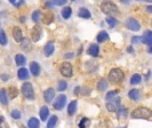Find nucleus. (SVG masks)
Listing matches in <instances>:
<instances>
[{"mask_svg": "<svg viewBox=\"0 0 152 128\" xmlns=\"http://www.w3.org/2000/svg\"><path fill=\"white\" fill-rule=\"evenodd\" d=\"M0 44L1 45L7 44V36H5V32L3 29H0Z\"/></svg>", "mask_w": 152, "mask_h": 128, "instance_id": "nucleus-34", "label": "nucleus"}, {"mask_svg": "<svg viewBox=\"0 0 152 128\" xmlns=\"http://www.w3.org/2000/svg\"><path fill=\"white\" fill-rule=\"evenodd\" d=\"M42 11H35L34 13H32V20L35 21V23H39L40 20H42Z\"/></svg>", "mask_w": 152, "mask_h": 128, "instance_id": "nucleus-28", "label": "nucleus"}, {"mask_svg": "<svg viewBox=\"0 0 152 128\" xmlns=\"http://www.w3.org/2000/svg\"><path fill=\"white\" fill-rule=\"evenodd\" d=\"M89 126V119L88 118H83L79 121V128H87Z\"/></svg>", "mask_w": 152, "mask_h": 128, "instance_id": "nucleus-30", "label": "nucleus"}, {"mask_svg": "<svg viewBox=\"0 0 152 128\" xmlns=\"http://www.w3.org/2000/svg\"><path fill=\"white\" fill-rule=\"evenodd\" d=\"M152 118V110L147 107H137L136 110L132 111V119H151Z\"/></svg>", "mask_w": 152, "mask_h": 128, "instance_id": "nucleus-1", "label": "nucleus"}, {"mask_svg": "<svg viewBox=\"0 0 152 128\" xmlns=\"http://www.w3.org/2000/svg\"><path fill=\"white\" fill-rule=\"evenodd\" d=\"M140 96H142V92H140L139 89H131V91L128 92V97H129L131 100H134V102L139 100Z\"/></svg>", "mask_w": 152, "mask_h": 128, "instance_id": "nucleus-15", "label": "nucleus"}, {"mask_svg": "<svg viewBox=\"0 0 152 128\" xmlns=\"http://www.w3.org/2000/svg\"><path fill=\"white\" fill-rule=\"evenodd\" d=\"M127 51H128L129 53H134V48H132V47H128V48H127Z\"/></svg>", "mask_w": 152, "mask_h": 128, "instance_id": "nucleus-44", "label": "nucleus"}, {"mask_svg": "<svg viewBox=\"0 0 152 128\" xmlns=\"http://www.w3.org/2000/svg\"><path fill=\"white\" fill-rule=\"evenodd\" d=\"M79 18L89 19V18H91V12H89L87 8H80V10H79Z\"/></svg>", "mask_w": 152, "mask_h": 128, "instance_id": "nucleus-21", "label": "nucleus"}, {"mask_svg": "<svg viewBox=\"0 0 152 128\" xmlns=\"http://www.w3.org/2000/svg\"><path fill=\"white\" fill-rule=\"evenodd\" d=\"M40 127V123L36 118H31L28 120V128H39Z\"/></svg>", "mask_w": 152, "mask_h": 128, "instance_id": "nucleus-25", "label": "nucleus"}, {"mask_svg": "<svg viewBox=\"0 0 152 128\" xmlns=\"http://www.w3.org/2000/svg\"><path fill=\"white\" fill-rule=\"evenodd\" d=\"M97 89H99V91H105V89H107V81L102 79V80L97 83Z\"/></svg>", "mask_w": 152, "mask_h": 128, "instance_id": "nucleus-31", "label": "nucleus"}, {"mask_svg": "<svg viewBox=\"0 0 152 128\" xmlns=\"http://www.w3.org/2000/svg\"><path fill=\"white\" fill-rule=\"evenodd\" d=\"M53 51H55V44H53V42H48L47 44L44 45V55L47 56H51L53 53Z\"/></svg>", "mask_w": 152, "mask_h": 128, "instance_id": "nucleus-13", "label": "nucleus"}, {"mask_svg": "<svg viewBox=\"0 0 152 128\" xmlns=\"http://www.w3.org/2000/svg\"><path fill=\"white\" fill-rule=\"evenodd\" d=\"M11 118L16 119V120H18V119H20V118H21V113H20V111H19V110H13L12 112H11Z\"/></svg>", "mask_w": 152, "mask_h": 128, "instance_id": "nucleus-37", "label": "nucleus"}, {"mask_svg": "<svg viewBox=\"0 0 152 128\" xmlns=\"http://www.w3.org/2000/svg\"><path fill=\"white\" fill-rule=\"evenodd\" d=\"M100 8H102V11L104 13H107V15H116V13L119 12V8L118 5L115 4V3L110 1V0H105V1L102 3V5H100Z\"/></svg>", "mask_w": 152, "mask_h": 128, "instance_id": "nucleus-2", "label": "nucleus"}, {"mask_svg": "<svg viewBox=\"0 0 152 128\" xmlns=\"http://www.w3.org/2000/svg\"><path fill=\"white\" fill-rule=\"evenodd\" d=\"M12 35H13V39L16 42L20 43L23 40V31L20 29V27H13L12 28Z\"/></svg>", "mask_w": 152, "mask_h": 128, "instance_id": "nucleus-10", "label": "nucleus"}, {"mask_svg": "<svg viewBox=\"0 0 152 128\" xmlns=\"http://www.w3.org/2000/svg\"><path fill=\"white\" fill-rule=\"evenodd\" d=\"M116 95H118V91H110L107 95H105V100L108 102V100H111L112 97H115Z\"/></svg>", "mask_w": 152, "mask_h": 128, "instance_id": "nucleus-39", "label": "nucleus"}, {"mask_svg": "<svg viewBox=\"0 0 152 128\" xmlns=\"http://www.w3.org/2000/svg\"><path fill=\"white\" fill-rule=\"evenodd\" d=\"M140 42H142V37L140 36H134L132 37V43H135V44H139Z\"/></svg>", "mask_w": 152, "mask_h": 128, "instance_id": "nucleus-41", "label": "nucleus"}, {"mask_svg": "<svg viewBox=\"0 0 152 128\" xmlns=\"http://www.w3.org/2000/svg\"><path fill=\"white\" fill-rule=\"evenodd\" d=\"M107 24L111 27V28H112V27H115L116 24H118V20H116L115 18H112V16H108V18H107Z\"/></svg>", "mask_w": 152, "mask_h": 128, "instance_id": "nucleus-33", "label": "nucleus"}, {"mask_svg": "<svg viewBox=\"0 0 152 128\" xmlns=\"http://www.w3.org/2000/svg\"><path fill=\"white\" fill-rule=\"evenodd\" d=\"M42 28H40L39 26H35L34 28L31 29V39L32 42H37V40L42 37Z\"/></svg>", "mask_w": 152, "mask_h": 128, "instance_id": "nucleus-9", "label": "nucleus"}, {"mask_svg": "<svg viewBox=\"0 0 152 128\" xmlns=\"http://www.w3.org/2000/svg\"><path fill=\"white\" fill-rule=\"evenodd\" d=\"M51 1H52L53 4H56V5H63V4H66L67 0H51Z\"/></svg>", "mask_w": 152, "mask_h": 128, "instance_id": "nucleus-40", "label": "nucleus"}, {"mask_svg": "<svg viewBox=\"0 0 152 128\" xmlns=\"http://www.w3.org/2000/svg\"><path fill=\"white\" fill-rule=\"evenodd\" d=\"M87 53H88L89 56H92V58H97V56H99V45L91 44L88 47V50H87Z\"/></svg>", "mask_w": 152, "mask_h": 128, "instance_id": "nucleus-11", "label": "nucleus"}, {"mask_svg": "<svg viewBox=\"0 0 152 128\" xmlns=\"http://www.w3.org/2000/svg\"><path fill=\"white\" fill-rule=\"evenodd\" d=\"M123 79H124V73L120 68H113V69H111L110 73H108V80H110L111 83H120Z\"/></svg>", "mask_w": 152, "mask_h": 128, "instance_id": "nucleus-3", "label": "nucleus"}, {"mask_svg": "<svg viewBox=\"0 0 152 128\" xmlns=\"http://www.w3.org/2000/svg\"><path fill=\"white\" fill-rule=\"evenodd\" d=\"M18 96V89L15 87H11L10 88V99H15Z\"/></svg>", "mask_w": 152, "mask_h": 128, "instance_id": "nucleus-36", "label": "nucleus"}, {"mask_svg": "<svg viewBox=\"0 0 152 128\" xmlns=\"http://www.w3.org/2000/svg\"><path fill=\"white\" fill-rule=\"evenodd\" d=\"M119 128H126V127H119Z\"/></svg>", "mask_w": 152, "mask_h": 128, "instance_id": "nucleus-49", "label": "nucleus"}, {"mask_svg": "<svg viewBox=\"0 0 152 128\" xmlns=\"http://www.w3.org/2000/svg\"><path fill=\"white\" fill-rule=\"evenodd\" d=\"M127 113H128V111H127L126 107L119 108V118H120V119H126L127 118Z\"/></svg>", "mask_w": 152, "mask_h": 128, "instance_id": "nucleus-32", "label": "nucleus"}, {"mask_svg": "<svg viewBox=\"0 0 152 128\" xmlns=\"http://www.w3.org/2000/svg\"><path fill=\"white\" fill-rule=\"evenodd\" d=\"M21 128H26V127H21Z\"/></svg>", "mask_w": 152, "mask_h": 128, "instance_id": "nucleus-51", "label": "nucleus"}, {"mask_svg": "<svg viewBox=\"0 0 152 128\" xmlns=\"http://www.w3.org/2000/svg\"><path fill=\"white\" fill-rule=\"evenodd\" d=\"M20 43H21V47H23L24 50H29V47H31V43H29V40H27V39H23Z\"/></svg>", "mask_w": 152, "mask_h": 128, "instance_id": "nucleus-38", "label": "nucleus"}, {"mask_svg": "<svg viewBox=\"0 0 152 128\" xmlns=\"http://www.w3.org/2000/svg\"><path fill=\"white\" fill-rule=\"evenodd\" d=\"M139 1H140V0H139Z\"/></svg>", "mask_w": 152, "mask_h": 128, "instance_id": "nucleus-52", "label": "nucleus"}, {"mask_svg": "<svg viewBox=\"0 0 152 128\" xmlns=\"http://www.w3.org/2000/svg\"><path fill=\"white\" fill-rule=\"evenodd\" d=\"M15 61H16V64H18L19 67H23V65L26 64V58H24L21 53H18L16 58H15Z\"/></svg>", "mask_w": 152, "mask_h": 128, "instance_id": "nucleus-24", "label": "nucleus"}, {"mask_svg": "<svg viewBox=\"0 0 152 128\" xmlns=\"http://www.w3.org/2000/svg\"><path fill=\"white\" fill-rule=\"evenodd\" d=\"M74 58V53H66V59H71Z\"/></svg>", "mask_w": 152, "mask_h": 128, "instance_id": "nucleus-42", "label": "nucleus"}, {"mask_svg": "<svg viewBox=\"0 0 152 128\" xmlns=\"http://www.w3.org/2000/svg\"><path fill=\"white\" fill-rule=\"evenodd\" d=\"M58 89L59 91H66L67 89V81H64V80H60L58 83Z\"/></svg>", "mask_w": 152, "mask_h": 128, "instance_id": "nucleus-35", "label": "nucleus"}, {"mask_svg": "<svg viewBox=\"0 0 152 128\" xmlns=\"http://www.w3.org/2000/svg\"><path fill=\"white\" fill-rule=\"evenodd\" d=\"M60 73L64 76V78H71L72 76V65L68 63V61H64L60 65Z\"/></svg>", "mask_w": 152, "mask_h": 128, "instance_id": "nucleus-6", "label": "nucleus"}, {"mask_svg": "<svg viewBox=\"0 0 152 128\" xmlns=\"http://www.w3.org/2000/svg\"><path fill=\"white\" fill-rule=\"evenodd\" d=\"M1 79H3V80H4V81H7V80H8V76H7V75H5V73H4V75L1 76Z\"/></svg>", "mask_w": 152, "mask_h": 128, "instance_id": "nucleus-45", "label": "nucleus"}, {"mask_svg": "<svg viewBox=\"0 0 152 128\" xmlns=\"http://www.w3.org/2000/svg\"><path fill=\"white\" fill-rule=\"evenodd\" d=\"M0 103L3 105H7L8 104V95H7V89L1 88L0 89Z\"/></svg>", "mask_w": 152, "mask_h": 128, "instance_id": "nucleus-17", "label": "nucleus"}, {"mask_svg": "<svg viewBox=\"0 0 152 128\" xmlns=\"http://www.w3.org/2000/svg\"><path fill=\"white\" fill-rule=\"evenodd\" d=\"M53 97H55V89L53 88H48L44 91V100L47 103H51L53 100Z\"/></svg>", "mask_w": 152, "mask_h": 128, "instance_id": "nucleus-12", "label": "nucleus"}, {"mask_svg": "<svg viewBox=\"0 0 152 128\" xmlns=\"http://www.w3.org/2000/svg\"><path fill=\"white\" fill-rule=\"evenodd\" d=\"M148 52L152 53V45H151V47H148Z\"/></svg>", "mask_w": 152, "mask_h": 128, "instance_id": "nucleus-47", "label": "nucleus"}, {"mask_svg": "<svg viewBox=\"0 0 152 128\" xmlns=\"http://www.w3.org/2000/svg\"><path fill=\"white\" fill-rule=\"evenodd\" d=\"M56 123H58V116H51L50 120H48V124H47V128H53L56 126Z\"/></svg>", "mask_w": 152, "mask_h": 128, "instance_id": "nucleus-29", "label": "nucleus"}, {"mask_svg": "<svg viewBox=\"0 0 152 128\" xmlns=\"http://www.w3.org/2000/svg\"><path fill=\"white\" fill-rule=\"evenodd\" d=\"M66 103H67V96L66 95H59L58 99H56L55 103H53V108L58 110V111H60V110H63V107L66 105Z\"/></svg>", "mask_w": 152, "mask_h": 128, "instance_id": "nucleus-7", "label": "nucleus"}, {"mask_svg": "<svg viewBox=\"0 0 152 128\" xmlns=\"http://www.w3.org/2000/svg\"><path fill=\"white\" fill-rule=\"evenodd\" d=\"M151 26H152V20H151Z\"/></svg>", "mask_w": 152, "mask_h": 128, "instance_id": "nucleus-50", "label": "nucleus"}, {"mask_svg": "<svg viewBox=\"0 0 152 128\" xmlns=\"http://www.w3.org/2000/svg\"><path fill=\"white\" fill-rule=\"evenodd\" d=\"M31 73L34 76H39L40 75V65L36 61H32L31 63Z\"/></svg>", "mask_w": 152, "mask_h": 128, "instance_id": "nucleus-19", "label": "nucleus"}, {"mask_svg": "<svg viewBox=\"0 0 152 128\" xmlns=\"http://www.w3.org/2000/svg\"><path fill=\"white\" fill-rule=\"evenodd\" d=\"M42 19H43V21H44L45 24H50L51 21L53 20V13L51 12V11H47V12L42 16Z\"/></svg>", "mask_w": 152, "mask_h": 128, "instance_id": "nucleus-20", "label": "nucleus"}, {"mask_svg": "<svg viewBox=\"0 0 152 128\" xmlns=\"http://www.w3.org/2000/svg\"><path fill=\"white\" fill-rule=\"evenodd\" d=\"M142 42L144 43V44H147L148 47H151L152 45V32L151 31H145V34L143 35V37H142Z\"/></svg>", "mask_w": 152, "mask_h": 128, "instance_id": "nucleus-14", "label": "nucleus"}, {"mask_svg": "<svg viewBox=\"0 0 152 128\" xmlns=\"http://www.w3.org/2000/svg\"><path fill=\"white\" fill-rule=\"evenodd\" d=\"M145 11H147V12H152V5H147Z\"/></svg>", "mask_w": 152, "mask_h": 128, "instance_id": "nucleus-43", "label": "nucleus"}, {"mask_svg": "<svg viewBox=\"0 0 152 128\" xmlns=\"http://www.w3.org/2000/svg\"><path fill=\"white\" fill-rule=\"evenodd\" d=\"M140 81H142V76H140L139 73L132 75V78H131V84H132V86H136V84H139Z\"/></svg>", "mask_w": 152, "mask_h": 128, "instance_id": "nucleus-27", "label": "nucleus"}, {"mask_svg": "<svg viewBox=\"0 0 152 128\" xmlns=\"http://www.w3.org/2000/svg\"><path fill=\"white\" fill-rule=\"evenodd\" d=\"M96 39H97V43H104V42H107V40H108V34H107L105 31H102L99 35H97Z\"/></svg>", "mask_w": 152, "mask_h": 128, "instance_id": "nucleus-23", "label": "nucleus"}, {"mask_svg": "<svg viewBox=\"0 0 152 128\" xmlns=\"http://www.w3.org/2000/svg\"><path fill=\"white\" fill-rule=\"evenodd\" d=\"M21 94L28 100L35 99V91H34V87H32L31 83H24L23 86H21Z\"/></svg>", "mask_w": 152, "mask_h": 128, "instance_id": "nucleus-4", "label": "nucleus"}, {"mask_svg": "<svg viewBox=\"0 0 152 128\" xmlns=\"http://www.w3.org/2000/svg\"><path fill=\"white\" fill-rule=\"evenodd\" d=\"M119 108H120V97L119 96L112 97L107 102V110L111 112H116V111H119Z\"/></svg>", "mask_w": 152, "mask_h": 128, "instance_id": "nucleus-5", "label": "nucleus"}, {"mask_svg": "<svg viewBox=\"0 0 152 128\" xmlns=\"http://www.w3.org/2000/svg\"><path fill=\"white\" fill-rule=\"evenodd\" d=\"M126 27H127L128 29H131V31H139V29H140L139 21H137L136 19H134V18H128V19H127Z\"/></svg>", "mask_w": 152, "mask_h": 128, "instance_id": "nucleus-8", "label": "nucleus"}, {"mask_svg": "<svg viewBox=\"0 0 152 128\" xmlns=\"http://www.w3.org/2000/svg\"><path fill=\"white\" fill-rule=\"evenodd\" d=\"M120 1H121V3H124V4H128L129 0H120Z\"/></svg>", "mask_w": 152, "mask_h": 128, "instance_id": "nucleus-46", "label": "nucleus"}, {"mask_svg": "<svg viewBox=\"0 0 152 128\" xmlns=\"http://www.w3.org/2000/svg\"><path fill=\"white\" fill-rule=\"evenodd\" d=\"M71 15H72L71 7H64L63 11H61V16H63L64 19H69V18H71Z\"/></svg>", "mask_w": 152, "mask_h": 128, "instance_id": "nucleus-26", "label": "nucleus"}, {"mask_svg": "<svg viewBox=\"0 0 152 128\" xmlns=\"http://www.w3.org/2000/svg\"><path fill=\"white\" fill-rule=\"evenodd\" d=\"M39 115H40V119H42L43 121L47 120L48 116H50V110H48V107H42V108H40Z\"/></svg>", "mask_w": 152, "mask_h": 128, "instance_id": "nucleus-18", "label": "nucleus"}, {"mask_svg": "<svg viewBox=\"0 0 152 128\" xmlns=\"http://www.w3.org/2000/svg\"><path fill=\"white\" fill-rule=\"evenodd\" d=\"M10 1L12 3V4H15V3H16V0H10Z\"/></svg>", "mask_w": 152, "mask_h": 128, "instance_id": "nucleus-48", "label": "nucleus"}, {"mask_svg": "<svg viewBox=\"0 0 152 128\" xmlns=\"http://www.w3.org/2000/svg\"><path fill=\"white\" fill-rule=\"evenodd\" d=\"M18 78L20 79V80H27V79L29 78V72L26 69V68H19V71H18Z\"/></svg>", "mask_w": 152, "mask_h": 128, "instance_id": "nucleus-16", "label": "nucleus"}, {"mask_svg": "<svg viewBox=\"0 0 152 128\" xmlns=\"http://www.w3.org/2000/svg\"><path fill=\"white\" fill-rule=\"evenodd\" d=\"M76 105H77V102H76V100H74V102H71V103L68 104V110H67V112H68L69 116L75 115V112H76Z\"/></svg>", "mask_w": 152, "mask_h": 128, "instance_id": "nucleus-22", "label": "nucleus"}]
</instances>
